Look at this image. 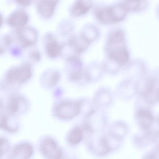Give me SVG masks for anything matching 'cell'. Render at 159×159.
I'll return each mask as SVG.
<instances>
[{"label":"cell","instance_id":"cell-8","mask_svg":"<svg viewBox=\"0 0 159 159\" xmlns=\"http://www.w3.org/2000/svg\"><path fill=\"white\" fill-rule=\"evenodd\" d=\"M17 33L18 39L23 47L33 45L36 41L37 33L32 27L26 26L21 27L18 30Z\"/></svg>","mask_w":159,"mask_h":159},{"label":"cell","instance_id":"cell-21","mask_svg":"<svg viewBox=\"0 0 159 159\" xmlns=\"http://www.w3.org/2000/svg\"><path fill=\"white\" fill-rule=\"evenodd\" d=\"M11 38L8 35H6L2 38V43L1 44L0 52H3L6 48L8 47L11 43Z\"/></svg>","mask_w":159,"mask_h":159},{"label":"cell","instance_id":"cell-2","mask_svg":"<svg viewBox=\"0 0 159 159\" xmlns=\"http://www.w3.org/2000/svg\"><path fill=\"white\" fill-rule=\"evenodd\" d=\"M128 11L121 3L117 5L97 8L95 13L97 18L100 22L111 24L122 20Z\"/></svg>","mask_w":159,"mask_h":159},{"label":"cell","instance_id":"cell-11","mask_svg":"<svg viewBox=\"0 0 159 159\" xmlns=\"http://www.w3.org/2000/svg\"><path fill=\"white\" fill-rule=\"evenodd\" d=\"M29 19L28 16L25 11L18 10L15 11L9 16L8 22L11 26L22 27L24 26Z\"/></svg>","mask_w":159,"mask_h":159},{"label":"cell","instance_id":"cell-16","mask_svg":"<svg viewBox=\"0 0 159 159\" xmlns=\"http://www.w3.org/2000/svg\"><path fill=\"white\" fill-rule=\"evenodd\" d=\"M137 117L139 123L144 128L151 126L153 120V117L151 112L144 109H141L137 111Z\"/></svg>","mask_w":159,"mask_h":159},{"label":"cell","instance_id":"cell-24","mask_svg":"<svg viewBox=\"0 0 159 159\" xmlns=\"http://www.w3.org/2000/svg\"><path fill=\"white\" fill-rule=\"evenodd\" d=\"M1 143V154H3L6 152L8 148V144L7 141L3 139H0Z\"/></svg>","mask_w":159,"mask_h":159},{"label":"cell","instance_id":"cell-1","mask_svg":"<svg viewBox=\"0 0 159 159\" xmlns=\"http://www.w3.org/2000/svg\"><path fill=\"white\" fill-rule=\"evenodd\" d=\"M107 52L110 60L119 66L127 62L129 54L125 46L124 35L122 31L118 30L111 34L108 40Z\"/></svg>","mask_w":159,"mask_h":159},{"label":"cell","instance_id":"cell-15","mask_svg":"<svg viewBox=\"0 0 159 159\" xmlns=\"http://www.w3.org/2000/svg\"><path fill=\"white\" fill-rule=\"evenodd\" d=\"M127 130V126L125 122L117 120L113 122L110 125L109 134L118 139L123 137L126 133Z\"/></svg>","mask_w":159,"mask_h":159},{"label":"cell","instance_id":"cell-20","mask_svg":"<svg viewBox=\"0 0 159 159\" xmlns=\"http://www.w3.org/2000/svg\"><path fill=\"white\" fill-rule=\"evenodd\" d=\"M19 98L15 97L12 99L10 101L8 106L9 111L11 112L15 113L19 109L20 105Z\"/></svg>","mask_w":159,"mask_h":159},{"label":"cell","instance_id":"cell-5","mask_svg":"<svg viewBox=\"0 0 159 159\" xmlns=\"http://www.w3.org/2000/svg\"><path fill=\"white\" fill-rule=\"evenodd\" d=\"M114 98L112 91L107 87L102 86L95 91L92 100L96 108L104 110L111 106Z\"/></svg>","mask_w":159,"mask_h":159},{"label":"cell","instance_id":"cell-23","mask_svg":"<svg viewBox=\"0 0 159 159\" xmlns=\"http://www.w3.org/2000/svg\"><path fill=\"white\" fill-rule=\"evenodd\" d=\"M29 55L30 58L34 61L39 60L41 57L39 52L37 50H34L31 51Z\"/></svg>","mask_w":159,"mask_h":159},{"label":"cell","instance_id":"cell-17","mask_svg":"<svg viewBox=\"0 0 159 159\" xmlns=\"http://www.w3.org/2000/svg\"><path fill=\"white\" fill-rule=\"evenodd\" d=\"M80 105V114L85 118L92 113L96 109L92 100L86 98L79 99Z\"/></svg>","mask_w":159,"mask_h":159},{"label":"cell","instance_id":"cell-22","mask_svg":"<svg viewBox=\"0 0 159 159\" xmlns=\"http://www.w3.org/2000/svg\"><path fill=\"white\" fill-rule=\"evenodd\" d=\"M60 75L57 72H54L52 74L49 80V85L52 86L55 85L59 79Z\"/></svg>","mask_w":159,"mask_h":159},{"label":"cell","instance_id":"cell-13","mask_svg":"<svg viewBox=\"0 0 159 159\" xmlns=\"http://www.w3.org/2000/svg\"><path fill=\"white\" fill-rule=\"evenodd\" d=\"M90 42L84 35H80L72 37L69 44L75 52L80 53L86 49Z\"/></svg>","mask_w":159,"mask_h":159},{"label":"cell","instance_id":"cell-14","mask_svg":"<svg viewBox=\"0 0 159 159\" xmlns=\"http://www.w3.org/2000/svg\"><path fill=\"white\" fill-rule=\"evenodd\" d=\"M92 5V2L90 1H77L72 6L71 12L73 15L76 16L84 15L89 11Z\"/></svg>","mask_w":159,"mask_h":159},{"label":"cell","instance_id":"cell-4","mask_svg":"<svg viewBox=\"0 0 159 159\" xmlns=\"http://www.w3.org/2000/svg\"><path fill=\"white\" fill-rule=\"evenodd\" d=\"M56 114L60 118L70 120L80 114V105L79 99L66 100L59 104L56 108Z\"/></svg>","mask_w":159,"mask_h":159},{"label":"cell","instance_id":"cell-25","mask_svg":"<svg viewBox=\"0 0 159 159\" xmlns=\"http://www.w3.org/2000/svg\"><path fill=\"white\" fill-rule=\"evenodd\" d=\"M16 2L19 4L24 6L29 5L31 3V1L27 0H17Z\"/></svg>","mask_w":159,"mask_h":159},{"label":"cell","instance_id":"cell-12","mask_svg":"<svg viewBox=\"0 0 159 159\" xmlns=\"http://www.w3.org/2000/svg\"><path fill=\"white\" fill-rule=\"evenodd\" d=\"M58 2L57 0H41L38 3L37 8L40 14L48 18L53 14Z\"/></svg>","mask_w":159,"mask_h":159},{"label":"cell","instance_id":"cell-10","mask_svg":"<svg viewBox=\"0 0 159 159\" xmlns=\"http://www.w3.org/2000/svg\"><path fill=\"white\" fill-rule=\"evenodd\" d=\"M33 149L28 144H21L16 146L10 156V159H28L32 156Z\"/></svg>","mask_w":159,"mask_h":159},{"label":"cell","instance_id":"cell-6","mask_svg":"<svg viewBox=\"0 0 159 159\" xmlns=\"http://www.w3.org/2000/svg\"><path fill=\"white\" fill-rule=\"evenodd\" d=\"M31 74V69L29 64L24 63L14 68L7 75V81L11 83H22L29 79Z\"/></svg>","mask_w":159,"mask_h":159},{"label":"cell","instance_id":"cell-9","mask_svg":"<svg viewBox=\"0 0 159 159\" xmlns=\"http://www.w3.org/2000/svg\"><path fill=\"white\" fill-rule=\"evenodd\" d=\"M45 42L46 52L49 57L55 58L61 53L62 47L51 34L46 35Z\"/></svg>","mask_w":159,"mask_h":159},{"label":"cell","instance_id":"cell-18","mask_svg":"<svg viewBox=\"0 0 159 159\" xmlns=\"http://www.w3.org/2000/svg\"><path fill=\"white\" fill-rule=\"evenodd\" d=\"M84 133V131L81 125L75 127L69 133V141L72 144H78L83 138Z\"/></svg>","mask_w":159,"mask_h":159},{"label":"cell","instance_id":"cell-3","mask_svg":"<svg viewBox=\"0 0 159 159\" xmlns=\"http://www.w3.org/2000/svg\"><path fill=\"white\" fill-rule=\"evenodd\" d=\"M103 110L96 108L90 115L84 118L81 125L87 132L92 134L105 128L108 119Z\"/></svg>","mask_w":159,"mask_h":159},{"label":"cell","instance_id":"cell-19","mask_svg":"<svg viewBox=\"0 0 159 159\" xmlns=\"http://www.w3.org/2000/svg\"><path fill=\"white\" fill-rule=\"evenodd\" d=\"M122 3L128 11H141L146 6L145 1H126Z\"/></svg>","mask_w":159,"mask_h":159},{"label":"cell","instance_id":"cell-7","mask_svg":"<svg viewBox=\"0 0 159 159\" xmlns=\"http://www.w3.org/2000/svg\"><path fill=\"white\" fill-rule=\"evenodd\" d=\"M41 148L43 153L49 159H61L62 157L61 150L51 139L43 140L41 144Z\"/></svg>","mask_w":159,"mask_h":159}]
</instances>
